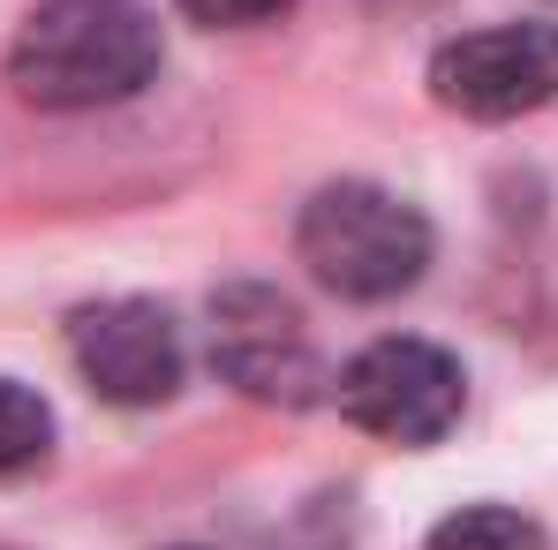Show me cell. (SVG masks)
I'll use <instances>...</instances> for the list:
<instances>
[{"mask_svg": "<svg viewBox=\"0 0 558 550\" xmlns=\"http://www.w3.org/2000/svg\"><path fill=\"white\" fill-rule=\"evenodd\" d=\"M159 69V23L144 0H38L8 46V84L31 106H121Z\"/></svg>", "mask_w": 558, "mask_h": 550, "instance_id": "cell-1", "label": "cell"}, {"mask_svg": "<svg viewBox=\"0 0 558 550\" xmlns=\"http://www.w3.org/2000/svg\"><path fill=\"white\" fill-rule=\"evenodd\" d=\"M174 8L204 30H257V23H279L294 0H174Z\"/></svg>", "mask_w": 558, "mask_h": 550, "instance_id": "cell-9", "label": "cell"}, {"mask_svg": "<svg viewBox=\"0 0 558 550\" xmlns=\"http://www.w3.org/2000/svg\"><path fill=\"white\" fill-rule=\"evenodd\" d=\"M69 355H76V377L92 384L98 400L113 407H159L174 400L182 384V332L159 302H92L69 317Z\"/></svg>", "mask_w": 558, "mask_h": 550, "instance_id": "cell-5", "label": "cell"}, {"mask_svg": "<svg viewBox=\"0 0 558 550\" xmlns=\"http://www.w3.org/2000/svg\"><path fill=\"white\" fill-rule=\"evenodd\" d=\"M294 249L317 286L348 294V302H392L408 294L430 265V227L415 204H400L392 188L371 182H332L302 204Z\"/></svg>", "mask_w": 558, "mask_h": 550, "instance_id": "cell-2", "label": "cell"}, {"mask_svg": "<svg viewBox=\"0 0 558 550\" xmlns=\"http://www.w3.org/2000/svg\"><path fill=\"white\" fill-rule=\"evenodd\" d=\"M46 445H53V415H46V400H38L31 384L0 377V475H23L31 460H46Z\"/></svg>", "mask_w": 558, "mask_h": 550, "instance_id": "cell-8", "label": "cell"}, {"mask_svg": "<svg viewBox=\"0 0 558 550\" xmlns=\"http://www.w3.org/2000/svg\"><path fill=\"white\" fill-rule=\"evenodd\" d=\"M211 363L227 384H242L250 400L302 407L317 392V347L294 317V302L272 286H227L211 302Z\"/></svg>", "mask_w": 558, "mask_h": 550, "instance_id": "cell-6", "label": "cell"}, {"mask_svg": "<svg viewBox=\"0 0 558 550\" xmlns=\"http://www.w3.org/2000/svg\"><path fill=\"white\" fill-rule=\"evenodd\" d=\"M430 98L468 121H521L558 98V23H498L438 46Z\"/></svg>", "mask_w": 558, "mask_h": 550, "instance_id": "cell-4", "label": "cell"}, {"mask_svg": "<svg viewBox=\"0 0 558 550\" xmlns=\"http://www.w3.org/2000/svg\"><path fill=\"white\" fill-rule=\"evenodd\" d=\"M468 377L430 340H377L340 369V415L385 445H438L461 423Z\"/></svg>", "mask_w": 558, "mask_h": 550, "instance_id": "cell-3", "label": "cell"}, {"mask_svg": "<svg viewBox=\"0 0 558 550\" xmlns=\"http://www.w3.org/2000/svg\"><path fill=\"white\" fill-rule=\"evenodd\" d=\"M423 550H551V543H544L536 521H521V513H506V505H468L453 521H438Z\"/></svg>", "mask_w": 558, "mask_h": 550, "instance_id": "cell-7", "label": "cell"}]
</instances>
